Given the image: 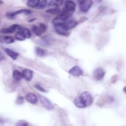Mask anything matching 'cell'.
<instances>
[{
	"instance_id": "obj_1",
	"label": "cell",
	"mask_w": 126,
	"mask_h": 126,
	"mask_svg": "<svg viewBox=\"0 0 126 126\" xmlns=\"http://www.w3.org/2000/svg\"><path fill=\"white\" fill-rule=\"evenodd\" d=\"M75 7L76 4L74 1L70 0H66L64 3V7L61 13L64 14L69 18L74 12Z\"/></svg>"
},
{
	"instance_id": "obj_2",
	"label": "cell",
	"mask_w": 126,
	"mask_h": 126,
	"mask_svg": "<svg viewBox=\"0 0 126 126\" xmlns=\"http://www.w3.org/2000/svg\"><path fill=\"white\" fill-rule=\"evenodd\" d=\"M79 97L82 101L85 104L86 107L90 106L93 102V99L92 94L87 91L83 92L80 95Z\"/></svg>"
},
{
	"instance_id": "obj_3",
	"label": "cell",
	"mask_w": 126,
	"mask_h": 126,
	"mask_svg": "<svg viewBox=\"0 0 126 126\" xmlns=\"http://www.w3.org/2000/svg\"><path fill=\"white\" fill-rule=\"evenodd\" d=\"M93 5L92 0H81L80 2L79 8L80 11L83 12H87Z\"/></svg>"
},
{
	"instance_id": "obj_4",
	"label": "cell",
	"mask_w": 126,
	"mask_h": 126,
	"mask_svg": "<svg viewBox=\"0 0 126 126\" xmlns=\"http://www.w3.org/2000/svg\"><path fill=\"white\" fill-rule=\"evenodd\" d=\"M68 17L64 14L61 13L53 20V23L54 25H63L67 20Z\"/></svg>"
},
{
	"instance_id": "obj_5",
	"label": "cell",
	"mask_w": 126,
	"mask_h": 126,
	"mask_svg": "<svg viewBox=\"0 0 126 126\" xmlns=\"http://www.w3.org/2000/svg\"><path fill=\"white\" fill-rule=\"evenodd\" d=\"M105 74V71L102 68H96L93 73V77L96 81L102 80Z\"/></svg>"
},
{
	"instance_id": "obj_6",
	"label": "cell",
	"mask_w": 126,
	"mask_h": 126,
	"mask_svg": "<svg viewBox=\"0 0 126 126\" xmlns=\"http://www.w3.org/2000/svg\"><path fill=\"white\" fill-rule=\"evenodd\" d=\"M55 29L56 32L62 35L67 36L69 35V33L68 30H67L63 26V25H55Z\"/></svg>"
},
{
	"instance_id": "obj_7",
	"label": "cell",
	"mask_w": 126,
	"mask_h": 126,
	"mask_svg": "<svg viewBox=\"0 0 126 126\" xmlns=\"http://www.w3.org/2000/svg\"><path fill=\"white\" fill-rule=\"evenodd\" d=\"M69 73L74 76H79L83 74V70L78 66L75 65L73 66L69 70Z\"/></svg>"
},
{
	"instance_id": "obj_8",
	"label": "cell",
	"mask_w": 126,
	"mask_h": 126,
	"mask_svg": "<svg viewBox=\"0 0 126 126\" xmlns=\"http://www.w3.org/2000/svg\"><path fill=\"white\" fill-rule=\"evenodd\" d=\"M39 99L41 103L45 108L48 110H51L53 108V105L51 102V101L49 100H48L47 98L43 96L40 95Z\"/></svg>"
},
{
	"instance_id": "obj_9",
	"label": "cell",
	"mask_w": 126,
	"mask_h": 126,
	"mask_svg": "<svg viewBox=\"0 0 126 126\" xmlns=\"http://www.w3.org/2000/svg\"><path fill=\"white\" fill-rule=\"evenodd\" d=\"M20 28V26L17 24H14L8 28H3L0 30V32L3 33H11L14 32L17 29Z\"/></svg>"
},
{
	"instance_id": "obj_10",
	"label": "cell",
	"mask_w": 126,
	"mask_h": 126,
	"mask_svg": "<svg viewBox=\"0 0 126 126\" xmlns=\"http://www.w3.org/2000/svg\"><path fill=\"white\" fill-rule=\"evenodd\" d=\"M26 98L28 101L32 104H35L38 101L36 95L32 93H28L26 95Z\"/></svg>"
},
{
	"instance_id": "obj_11",
	"label": "cell",
	"mask_w": 126,
	"mask_h": 126,
	"mask_svg": "<svg viewBox=\"0 0 126 126\" xmlns=\"http://www.w3.org/2000/svg\"><path fill=\"white\" fill-rule=\"evenodd\" d=\"M77 22L73 20H70L68 21H66L63 24V27L67 30H69L75 28L77 25Z\"/></svg>"
},
{
	"instance_id": "obj_12",
	"label": "cell",
	"mask_w": 126,
	"mask_h": 126,
	"mask_svg": "<svg viewBox=\"0 0 126 126\" xmlns=\"http://www.w3.org/2000/svg\"><path fill=\"white\" fill-rule=\"evenodd\" d=\"M23 78H24L27 81H30L32 80L33 76V72L32 70L29 69H25L22 72Z\"/></svg>"
},
{
	"instance_id": "obj_13",
	"label": "cell",
	"mask_w": 126,
	"mask_h": 126,
	"mask_svg": "<svg viewBox=\"0 0 126 126\" xmlns=\"http://www.w3.org/2000/svg\"><path fill=\"white\" fill-rule=\"evenodd\" d=\"M73 102L74 105L79 108H83L86 107L85 104L82 101L81 99L79 96L75 97V98L73 100Z\"/></svg>"
},
{
	"instance_id": "obj_14",
	"label": "cell",
	"mask_w": 126,
	"mask_h": 126,
	"mask_svg": "<svg viewBox=\"0 0 126 126\" xmlns=\"http://www.w3.org/2000/svg\"><path fill=\"white\" fill-rule=\"evenodd\" d=\"M5 52L6 53L7 55H8L10 58H11L13 60H16L18 56V53L13 51V50L6 48L5 49Z\"/></svg>"
},
{
	"instance_id": "obj_15",
	"label": "cell",
	"mask_w": 126,
	"mask_h": 126,
	"mask_svg": "<svg viewBox=\"0 0 126 126\" xmlns=\"http://www.w3.org/2000/svg\"><path fill=\"white\" fill-rule=\"evenodd\" d=\"M12 75L13 78L17 81H19L23 78L22 73L17 70H14L13 71Z\"/></svg>"
},
{
	"instance_id": "obj_16",
	"label": "cell",
	"mask_w": 126,
	"mask_h": 126,
	"mask_svg": "<svg viewBox=\"0 0 126 126\" xmlns=\"http://www.w3.org/2000/svg\"><path fill=\"white\" fill-rule=\"evenodd\" d=\"M13 13H14V15L15 16H16L18 14H21V13H24V14H26V15H30V14H32V11L29 9H20V10H17L16 12H14Z\"/></svg>"
},
{
	"instance_id": "obj_17",
	"label": "cell",
	"mask_w": 126,
	"mask_h": 126,
	"mask_svg": "<svg viewBox=\"0 0 126 126\" xmlns=\"http://www.w3.org/2000/svg\"><path fill=\"white\" fill-rule=\"evenodd\" d=\"M15 38L19 41H23L25 39V36L22 32L21 31H20L18 32H17L15 35Z\"/></svg>"
},
{
	"instance_id": "obj_18",
	"label": "cell",
	"mask_w": 126,
	"mask_h": 126,
	"mask_svg": "<svg viewBox=\"0 0 126 126\" xmlns=\"http://www.w3.org/2000/svg\"><path fill=\"white\" fill-rule=\"evenodd\" d=\"M46 12L53 15H58L60 13V10L59 8L56 7L47 9L46 10Z\"/></svg>"
},
{
	"instance_id": "obj_19",
	"label": "cell",
	"mask_w": 126,
	"mask_h": 126,
	"mask_svg": "<svg viewBox=\"0 0 126 126\" xmlns=\"http://www.w3.org/2000/svg\"><path fill=\"white\" fill-rule=\"evenodd\" d=\"M35 52L38 56L40 57H43L46 54V50L38 47L35 48Z\"/></svg>"
},
{
	"instance_id": "obj_20",
	"label": "cell",
	"mask_w": 126,
	"mask_h": 126,
	"mask_svg": "<svg viewBox=\"0 0 126 126\" xmlns=\"http://www.w3.org/2000/svg\"><path fill=\"white\" fill-rule=\"evenodd\" d=\"M39 1V0H28L27 5L31 7H35L38 5Z\"/></svg>"
},
{
	"instance_id": "obj_21",
	"label": "cell",
	"mask_w": 126,
	"mask_h": 126,
	"mask_svg": "<svg viewBox=\"0 0 126 126\" xmlns=\"http://www.w3.org/2000/svg\"><path fill=\"white\" fill-rule=\"evenodd\" d=\"M3 40V41L7 44H10V43H13L15 41L14 38L12 36H4Z\"/></svg>"
},
{
	"instance_id": "obj_22",
	"label": "cell",
	"mask_w": 126,
	"mask_h": 126,
	"mask_svg": "<svg viewBox=\"0 0 126 126\" xmlns=\"http://www.w3.org/2000/svg\"><path fill=\"white\" fill-rule=\"evenodd\" d=\"M32 29L33 32L37 36H40L41 34V32L38 27H37V26L33 25L32 27Z\"/></svg>"
},
{
	"instance_id": "obj_23",
	"label": "cell",
	"mask_w": 126,
	"mask_h": 126,
	"mask_svg": "<svg viewBox=\"0 0 126 126\" xmlns=\"http://www.w3.org/2000/svg\"><path fill=\"white\" fill-rule=\"evenodd\" d=\"M47 0H39V3L36 7L39 9L44 8L46 6L47 4Z\"/></svg>"
},
{
	"instance_id": "obj_24",
	"label": "cell",
	"mask_w": 126,
	"mask_h": 126,
	"mask_svg": "<svg viewBox=\"0 0 126 126\" xmlns=\"http://www.w3.org/2000/svg\"><path fill=\"white\" fill-rule=\"evenodd\" d=\"M21 31L23 33V34H24L25 38H30L31 36V32H30V31L27 28H24L23 29H22Z\"/></svg>"
},
{
	"instance_id": "obj_25",
	"label": "cell",
	"mask_w": 126,
	"mask_h": 126,
	"mask_svg": "<svg viewBox=\"0 0 126 126\" xmlns=\"http://www.w3.org/2000/svg\"><path fill=\"white\" fill-rule=\"evenodd\" d=\"M6 16L8 19L10 20H13L15 17V16L14 15V13L11 11L7 12L6 13Z\"/></svg>"
},
{
	"instance_id": "obj_26",
	"label": "cell",
	"mask_w": 126,
	"mask_h": 126,
	"mask_svg": "<svg viewBox=\"0 0 126 126\" xmlns=\"http://www.w3.org/2000/svg\"><path fill=\"white\" fill-rule=\"evenodd\" d=\"M38 28H39V30H40V31L41 32V33L44 32L46 31V29H47L46 26L45 24H43V23L40 24Z\"/></svg>"
},
{
	"instance_id": "obj_27",
	"label": "cell",
	"mask_w": 126,
	"mask_h": 126,
	"mask_svg": "<svg viewBox=\"0 0 126 126\" xmlns=\"http://www.w3.org/2000/svg\"><path fill=\"white\" fill-rule=\"evenodd\" d=\"M52 3L56 6H60L63 2V0H51Z\"/></svg>"
},
{
	"instance_id": "obj_28",
	"label": "cell",
	"mask_w": 126,
	"mask_h": 126,
	"mask_svg": "<svg viewBox=\"0 0 126 126\" xmlns=\"http://www.w3.org/2000/svg\"><path fill=\"white\" fill-rule=\"evenodd\" d=\"M28 124L27 122L24 121H20L16 123V126H28Z\"/></svg>"
},
{
	"instance_id": "obj_29",
	"label": "cell",
	"mask_w": 126,
	"mask_h": 126,
	"mask_svg": "<svg viewBox=\"0 0 126 126\" xmlns=\"http://www.w3.org/2000/svg\"><path fill=\"white\" fill-rule=\"evenodd\" d=\"M34 87L35 88L37 89L38 91H40V92H46V90L44 89L43 87H42L39 84H35L34 85Z\"/></svg>"
},
{
	"instance_id": "obj_30",
	"label": "cell",
	"mask_w": 126,
	"mask_h": 126,
	"mask_svg": "<svg viewBox=\"0 0 126 126\" xmlns=\"http://www.w3.org/2000/svg\"><path fill=\"white\" fill-rule=\"evenodd\" d=\"M17 102H19V104H21V103H23V97H20V98H18L17 99Z\"/></svg>"
},
{
	"instance_id": "obj_31",
	"label": "cell",
	"mask_w": 126,
	"mask_h": 126,
	"mask_svg": "<svg viewBox=\"0 0 126 126\" xmlns=\"http://www.w3.org/2000/svg\"><path fill=\"white\" fill-rule=\"evenodd\" d=\"M35 20V18H33V19H30V20L29 21V22H32L33 21H34V20Z\"/></svg>"
},
{
	"instance_id": "obj_32",
	"label": "cell",
	"mask_w": 126,
	"mask_h": 126,
	"mask_svg": "<svg viewBox=\"0 0 126 126\" xmlns=\"http://www.w3.org/2000/svg\"><path fill=\"white\" fill-rule=\"evenodd\" d=\"M123 90H124V91L126 93V86L124 88V89H123Z\"/></svg>"
},
{
	"instance_id": "obj_33",
	"label": "cell",
	"mask_w": 126,
	"mask_h": 126,
	"mask_svg": "<svg viewBox=\"0 0 126 126\" xmlns=\"http://www.w3.org/2000/svg\"><path fill=\"white\" fill-rule=\"evenodd\" d=\"M3 120L2 119H0V124H1V123H3Z\"/></svg>"
},
{
	"instance_id": "obj_34",
	"label": "cell",
	"mask_w": 126,
	"mask_h": 126,
	"mask_svg": "<svg viewBox=\"0 0 126 126\" xmlns=\"http://www.w3.org/2000/svg\"><path fill=\"white\" fill-rule=\"evenodd\" d=\"M0 3H2V1H1V0H0Z\"/></svg>"
}]
</instances>
